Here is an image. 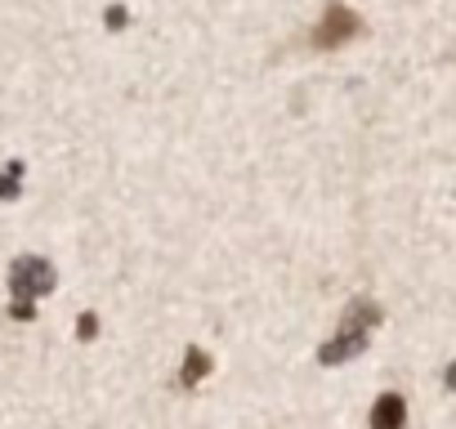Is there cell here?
I'll use <instances>...</instances> for the list:
<instances>
[{"mask_svg":"<svg viewBox=\"0 0 456 429\" xmlns=\"http://www.w3.org/2000/svg\"><path fill=\"white\" fill-rule=\"evenodd\" d=\"M376 322H380V309H376L371 300L349 304V313H345V322H340V336L318 349V362H322V367H336V362L362 353V349H367V331H371Z\"/></svg>","mask_w":456,"mask_h":429,"instance_id":"6da1fadb","label":"cell"},{"mask_svg":"<svg viewBox=\"0 0 456 429\" xmlns=\"http://www.w3.org/2000/svg\"><path fill=\"white\" fill-rule=\"evenodd\" d=\"M10 291H14V304H32L37 309V295L54 291V264L37 260V255H19L10 264Z\"/></svg>","mask_w":456,"mask_h":429,"instance_id":"7a4b0ae2","label":"cell"},{"mask_svg":"<svg viewBox=\"0 0 456 429\" xmlns=\"http://www.w3.org/2000/svg\"><path fill=\"white\" fill-rule=\"evenodd\" d=\"M362 32V23H358V14L349 10V5H327V14H322V23H318V32H314V41L322 45V50H336V45H345V41H354Z\"/></svg>","mask_w":456,"mask_h":429,"instance_id":"3957f363","label":"cell"},{"mask_svg":"<svg viewBox=\"0 0 456 429\" xmlns=\"http://www.w3.org/2000/svg\"><path fill=\"white\" fill-rule=\"evenodd\" d=\"M407 425V398L403 393H380L371 407V429H403Z\"/></svg>","mask_w":456,"mask_h":429,"instance_id":"277c9868","label":"cell"},{"mask_svg":"<svg viewBox=\"0 0 456 429\" xmlns=\"http://www.w3.org/2000/svg\"><path fill=\"white\" fill-rule=\"evenodd\" d=\"M210 371H215V358H210L206 349H197V344H192V349L183 353V367H179V384H183V389H192V384H201V380H206Z\"/></svg>","mask_w":456,"mask_h":429,"instance_id":"5b68a950","label":"cell"},{"mask_svg":"<svg viewBox=\"0 0 456 429\" xmlns=\"http://www.w3.org/2000/svg\"><path fill=\"white\" fill-rule=\"evenodd\" d=\"M19 174H23V161H10V170L0 174V201H14L23 188H19Z\"/></svg>","mask_w":456,"mask_h":429,"instance_id":"8992f818","label":"cell"},{"mask_svg":"<svg viewBox=\"0 0 456 429\" xmlns=\"http://www.w3.org/2000/svg\"><path fill=\"white\" fill-rule=\"evenodd\" d=\"M77 336H81V340H94V336H99V318H94V313H81V322H77Z\"/></svg>","mask_w":456,"mask_h":429,"instance_id":"52a82bcc","label":"cell"},{"mask_svg":"<svg viewBox=\"0 0 456 429\" xmlns=\"http://www.w3.org/2000/svg\"><path fill=\"white\" fill-rule=\"evenodd\" d=\"M103 23H108V28H126V10H121V5H112V10L103 14Z\"/></svg>","mask_w":456,"mask_h":429,"instance_id":"ba28073f","label":"cell"},{"mask_svg":"<svg viewBox=\"0 0 456 429\" xmlns=\"http://www.w3.org/2000/svg\"><path fill=\"white\" fill-rule=\"evenodd\" d=\"M443 384H447V389H452V393H456V362H452V367H447V371H443Z\"/></svg>","mask_w":456,"mask_h":429,"instance_id":"9c48e42d","label":"cell"}]
</instances>
